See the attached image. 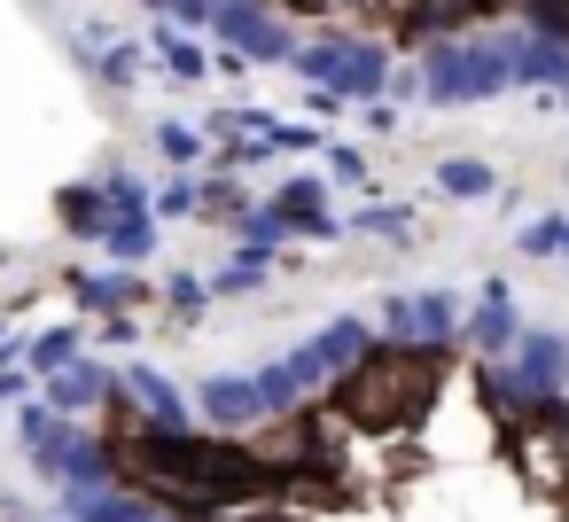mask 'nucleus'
<instances>
[{"label":"nucleus","instance_id":"nucleus-1","mask_svg":"<svg viewBox=\"0 0 569 522\" xmlns=\"http://www.w3.org/2000/svg\"><path fill=\"white\" fill-rule=\"evenodd\" d=\"M429 382H437V367L429 359H413V351H382V359H367L359 374H351V413L359 421H398V413H413L421 398H429Z\"/></svg>","mask_w":569,"mask_h":522}]
</instances>
